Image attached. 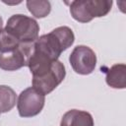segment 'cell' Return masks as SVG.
I'll use <instances>...</instances> for the list:
<instances>
[{
  "instance_id": "obj_1",
  "label": "cell",
  "mask_w": 126,
  "mask_h": 126,
  "mask_svg": "<svg viewBox=\"0 0 126 126\" xmlns=\"http://www.w3.org/2000/svg\"><path fill=\"white\" fill-rule=\"evenodd\" d=\"M75 41L73 31L66 26L58 27L49 33L42 34L34 41V52L52 60H58L60 54Z\"/></svg>"
},
{
  "instance_id": "obj_2",
  "label": "cell",
  "mask_w": 126,
  "mask_h": 126,
  "mask_svg": "<svg viewBox=\"0 0 126 126\" xmlns=\"http://www.w3.org/2000/svg\"><path fill=\"white\" fill-rule=\"evenodd\" d=\"M65 76L66 71L64 64L61 61L56 60L32 74V87L45 95L58 87Z\"/></svg>"
},
{
  "instance_id": "obj_3",
  "label": "cell",
  "mask_w": 126,
  "mask_h": 126,
  "mask_svg": "<svg viewBox=\"0 0 126 126\" xmlns=\"http://www.w3.org/2000/svg\"><path fill=\"white\" fill-rule=\"evenodd\" d=\"M111 7V0H75L70 4V13L74 20L89 23L94 18L106 16Z\"/></svg>"
},
{
  "instance_id": "obj_4",
  "label": "cell",
  "mask_w": 126,
  "mask_h": 126,
  "mask_svg": "<svg viewBox=\"0 0 126 126\" xmlns=\"http://www.w3.org/2000/svg\"><path fill=\"white\" fill-rule=\"evenodd\" d=\"M5 30L13 34L19 42H32L38 37L39 26L37 22L31 17L16 14L8 19Z\"/></svg>"
},
{
  "instance_id": "obj_5",
  "label": "cell",
  "mask_w": 126,
  "mask_h": 126,
  "mask_svg": "<svg viewBox=\"0 0 126 126\" xmlns=\"http://www.w3.org/2000/svg\"><path fill=\"white\" fill-rule=\"evenodd\" d=\"M34 41L20 42L14 50L0 53V68L5 71H16L28 66L29 60L33 52Z\"/></svg>"
},
{
  "instance_id": "obj_6",
  "label": "cell",
  "mask_w": 126,
  "mask_h": 126,
  "mask_svg": "<svg viewBox=\"0 0 126 126\" xmlns=\"http://www.w3.org/2000/svg\"><path fill=\"white\" fill-rule=\"evenodd\" d=\"M45 95L33 87L27 88L19 94L17 108L21 117H32L40 113L44 106Z\"/></svg>"
},
{
  "instance_id": "obj_7",
  "label": "cell",
  "mask_w": 126,
  "mask_h": 126,
  "mask_svg": "<svg viewBox=\"0 0 126 126\" xmlns=\"http://www.w3.org/2000/svg\"><path fill=\"white\" fill-rule=\"evenodd\" d=\"M72 69L80 75L93 73L96 65V55L94 51L86 45L76 46L69 56Z\"/></svg>"
},
{
  "instance_id": "obj_8",
  "label": "cell",
  "mask_w": 126,
  "mask_h": 126,
  "mask_svg": "<svg viewBox=\"0 0 126 126\" xmlns=\"http://www.w3.org/2000/svg\"><path fill=\"white\" fill-rule=\"evenodd\" d=\"M60 126H94V122L91 113L85 110L71 109L62 116Z\"/></svg>"
},
{
  "instance_id": "obj_9",
  "label": "cell",
  "mask_w": 126,
  "mask_h": 126,
  "mask_svg": "<svg viewBox=\"0 0 126 126\" xmlns=\"http://www.w3.org/2000/svg\"><path fill=\"white\" fill-rule=\"evenodd\" d=\"M106 84L113 89H125L126 87V65L115 64L106 71Z\"/></svg>"
},
{
  "instance_id": "obj_10",
  "label": "cell",
  "mask_w": 126,
  "mask_h": 126,
  "mask_svg": "<svg viewBox=\"0 0 126 126\" xmlns=\"http://www.w3.org/2000/svg\"><path fill=\"white\" fill-rule=\"evenodd\" d=\"M16 93L11 87L0 85V113L10 111L16 105Z\"/></svg>"
},
{
  "instance_id": "obj_11",
  "label": "cell",
  "mask_w": 126,
  "mask_h": 126,
  "mask_svg": "<svg viewBox=\"0 0 126 126\" xmlns=\"http://www.w3.org/2000/svg\"><path fill=\"white\" fill-rule=\"evenodd\" d=\"M26 4L30 13L38 19L46 17L51 11V4L46 0H28Z\"/></svg>"
},
{
  "instance_id": "obj_12",
  "label": "cell",
  "mask_w": 126,
  "mask_h": 126,
  "mask_svg": "<svg viewBox=\"0 0 126 126\" xmlns=\"http://www.w3.org/2000/svg\"><path fill=\"white\" fill-rule=\"evenodd\" d=\"M20 44L19 40L5 29L0 32V53H5L14 50Z\"/></svg>"
},
{
  "instance_id": "obj_13",
  "label": "cell",
  "mask_w": 126,
  "mask_h": 126,
  "mask_svg": "<svg viewBox=\"0 0 126 126\" xmlns=\"http://www.w3.org/2000/svg\"><path fill=\"white\" fill-rule=\"evenodd\" d=\"M2 27H3V19L0 16V32L2 31Z\"/></svg>"
}]
</instances>
